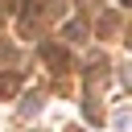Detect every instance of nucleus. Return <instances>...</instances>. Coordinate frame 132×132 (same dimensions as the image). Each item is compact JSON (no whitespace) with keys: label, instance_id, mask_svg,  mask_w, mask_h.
<instances>
[{"label":"nucleus","instance_id":"nucleus-1","mask_svg":"<svg viewBox=\"0 0 132 132\" xmlns=\"http://www.w3.org/2000/svg\"><path fill=\"white\" fill-rule=\"evenodd\" d=\"M41 62L50 66V70H66L70 66V58H66V45H58V41H41Z\"/></svg>","mask_w":132,"mask_h":132},{"label":"nucleus","instance_id":"nucleus-2","mask_svg":"<svg viewBox=\"0 0 132 132\" xmlns=\"http://www.w3.org/2000/svg\"><path fill=\"white\" fill-rule=\"evenodd\" d=\"M16 91H21V74H0V95L12 99Z\"/></svg>","mask_w":132,"mask_h":132},{"label":"nucleus","instance_id":"nucleus-3","mask_svg":"<svg viewBox=\"0 0 132 132\" xmlns=\"http://www.w3.org/2000/svg\"><path fill=\"white\" fill-rule=\"evenodd\" d=\"M62 33H66V41H87V25H82V21H66Z\"/></svg>","mask_w":132,"mask_h":132},{"label":"nucleus","instance_id":"nucleus-4","mask_svg":"<svg viewBox=\"0 0 132 132\" xmlns=\"http://www.w3.org/2000/svg\"><path fill=\"white\" fill-rule=\"evenodd\" d=\"M99 29H103V37H111V33L120 29V12H103V16H99Z\"/></svg>","mask_w":132,"mask_h":132},{"label":"nucleus","instance_id":"nucleus-5","mask_svg":"<svg viewBox=\"0 0 132 132\" xmlns=\"http://www.w3.org/2000/svg\"><path fill=\"white\" fill-rule=\"evenodd\" d=\"M41 111V95H25V103H21V116L29 120V116H37Z\"/></svg>","mask_w":132,"mask_h":132},{"label":"nucleus","instance_id":"nucleus-6","mask_svg":"<svg viewBox=\"0 0 132 132\" xmlns=\"http://www.w3.org/2000/svg\"><path fill=\"white\" fill-rule=\"evenodd\" d=\"M82 111H87V120H103V111H99V103H95V99H87V103H82Z\"/></svg>","mask_w":132,"mask_h":132},{"label":"nucleus","instance_id":"nucleus-7","mask_svg":"<svg viewBox=\"0 0 132 132\" xmlns=\"http://www.w3.org/2000/svg\"><path fill=\"white\" fill-rule=\"evenodd\" d=\"M8 8H12V0H0V25H4V16H8Z\"/></svg>","mask_w":132,"mask_h":132},{"label":"nucleus","instance_id":"nucleus-8","mask_svg":"<svg viewBox=\"0 0 132 132\" xmlns=\"http://www.w3.org/2000/svg\"><path fill=\"white\" fill-rule=\"evenodd\" d=\"M120 4H132V0H120Z\"/></svg>","mask_w":132,"mask_h":132}]
</instances>
